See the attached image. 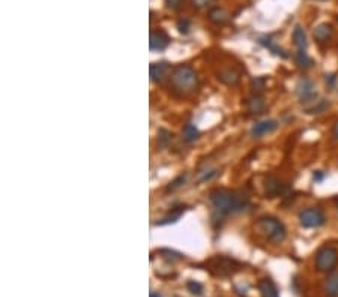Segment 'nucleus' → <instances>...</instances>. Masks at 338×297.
Listing matches in <instances>:
<instances>
[{
  "instance_id": "nucleus-29",
  "label": "nucleus",
  "mask_w": 338,
  "mask_h": 297,
  "mask_svg": "<svg viewBox=\"0 0 338 297\" xmlns=\"http://www.w3.org/2000/svg\"><path fill=\"white\" fill-rule=\"evenodd\" d=\"M187 287H188V290H190L193 294L200 296V294L203 293V285H202V284H198V282H195V281H188Z\"/></svg>"
},
{
  "instance_id": "nucleus-14",
  "label": "nucleus",
  "mask_w": 338,
  "mask_h": 297,
  "mask_svg": "<svg viewBox=\"0 0 338 297\" xmlns=\"http://www.w3.org/2000/svg\"><path fill=\"white\" fill-rule=\"evenodd\" d=\"M218 80L225 86H236L241 80V75L235 69H224L218 74Z\"/></svg>"
},
{
  "instance_id": "nucleus-35",
  "label": "nucleus",
  "mask_w": 338,
  "mask_h": 297,
  "mask_svg": "<svg viewBox=\"0 0 338 297\" xmlns=\"http://www.w3.org/2000/svg\"><path fill=\"white\" fill-rule=\"evenodd\" d=\"M334 89H337V92H338V75H335V83H334Z\"/></svg>"
},
{
  "instance_id": "nucleus-32",
  "label": "nucleus",
  "mask_w": 338,
  "mask_h": 297,
  "mask_svg": "<svg viewBox=\"0 0 338 297\" xmlns=\"http://www.w3.org/2000/svg\"><path fill=\"white\" fill-rule=\"evenodd\" d=\"M213 2H215V0H193V5H194L195 8H208V6H210Z\"/></svg>"
},
{
  "instance_id": "nucleus-5",
  "label": "nucleus",
  "mask_w": 338,
  "mask_h": 297,
  "mask_svg": "<svg viewBox=\"0 0 338 297\" xmlns=\"http://www.w3.org/2000/svg\"><path fill=\"white\" fill-rule=\"evenodd\" d=\"M338 263V251L334 246H322L316 254V269L319 272H332Z\"/></svg>"
},
{
  "instance_id": "nucleus-37",
  "label": "nucleus",
  "mask_w": 338,
  "mask_h": 297,
  "mask_svg": "<svg viewBox=\"0 0 338 297\" xmlns=\"http://www.w3.org/2000/svg\"><path fill=\"white\" fill-rule=\"evenodd\" d=\"M337 204H338V201H337Z\"/></svg>"
},
{
  "instance_id": "nucleus-9",
  "label": "nucleus",
  "mask_w": 338,
  "mask_h": 297,
  "mask_svg": "<svg viewBox=\"0 0 338 297\" xmlns=\"http://www.w3.org/2000/svg\"><path fill=\"white\" fill-rule=\"evenodd\" d=\"M168 44H170V38L164 32V30H153L150 33L149 39V48L152 51H162L165 50Z\"/></svg>"
},
{
  "instance_id": "nucleus-6",
  "label": "nucleus",
  "mask_w": 338,
  "mask_h": 297,
  "mask_svg": "<svg viewBox=\"0 0 338 297\" xmlns=\"http://www.w3.org/2000/svg\"><path fill=\"white\" fill-rule=\"evenodd\" d=\"M325 215L317 207H306L299 212V222L305 228H317L325 224Z\"/></svg>"
},
{
  "instance_id": "nucleus-22",
  "label": "nucleus",
  "mask_w": 338,
  "mask_h": 297,
  "mask_svg": "<svg viewBox=\"0 0 338 297\" xmlns=\"http://www.w3.org/2000/svg\"><path fill=\"white\" fill-rule=\"evenodd\" d=\"M260 42H262V44L266 47V48H269V50H271V51H272L275 56H281L283 59H287V54H286V51H284V50H281L278 45H275V42H274L272 39H269V38H265V39H262Z\"/></svg>"
},
{
  "instance_id": "nucleus-27",
  "label": "nucleus",
  "mask_w": 338,
  "mask_h": 297,
  "mask_svg": "<svg viewBox=\"0 0 338 297\" xmlns=\"http://www.w3.org/2000/svg\"><path fill=\"white\" fill-rule=\"evenodd\" d=\"M187 174H180V176H177L173 182H170V185L167 186V191H176V189H179V188L182 186V185H185V182H187Z\"/></svg>"
},
{
  "instance_id": "nucleus-11",
  "label": "nucleus",
  "mask_w": 338,
  "mask_h": 297,
  "mask_svg": "<svg viewBox=\"0 0 338 297\" xmlns=\"http://www.w3.org/2000/svg\"><path fill=\"white\" fill-rule=\"evenodd\" d=\"M276 128H278V122L276 120H262L256 123L251 128V137L253 138H262L271 132H274Z\"/></svg>"
},
{
  "instance_id": "nucleus-10",
  "label": "nucleus",
  "mask_w": 338,
  "mask_h": 297,
  "mask_svg": "<svg viewBox=\"0 0 338 297\" xmlns=\"http://www.w3.org/2000/svg\"><path fill=\"white\" fill-rule=\"evenodd\" d=\"M170 71H172L170 63H167V62H155V63H152L149 68L150 80L155 81V83H161L165 80V77L168 75Z\"/></svg>"
},
{
  "instance_id": "nucleus-4",
  "label": "nucleus",
  "mask_w": 338,
  "mask_h": 297,
  "mask_svg": "<svg viewBox=\"0 0 338 297\" xmlns=\"http://www.w3.org/2000/svg\"><path fill=\"white\" fill-rule=\"evenodd\" d=\"M256 228H257V231L262 233L268 240H271L274 243H281L287 236V230H286L284 224L274 216L258 218Z\"/></svg>"
},
{
  "instance_id": "nucleus-1",
  "label": "nucleus",
  "mask_w": 338,
  "mask_h": 297,
  "mask_svg": "<svg viewBox=\"0 0 338 297\" xmlns=\"http://www.w3.org/2000/svg\"><path fill=\"white\" fill-rule=\"evenodd\" d=\"M212 206L221 215L245 212L250 207V198L243 191L213 189L209 195Z\"/></svg>"
},
{
  "instance_id": "nucleus-8",
  "label": "nucleus",
  "mask_w": 338,
  "mask_h": 297,
  "mask_svg": "<svg viewBox=\"0 0 338 297\" xmlns=\"http://www.w3.org/2000/svg\"><path fill=\"white\" fill-rule=\"evenodd\" d=\"M287 191V185L280 180L275 176H268L265 179V194L272 198V197H278V195H284V192Z\"/></svg>"
},
{
  "instance_id": "nucleus-3",
  "label": "nucleus",
  "mask_w": 338,
  "mask_h": 297,
  "mask_svg": "<svg viewBox=\"0 0 338 297\" xmlns=\"http://www.w3.org/2000/svg\"><path fill=\"white\" fill-rule=\"evenodd\" d=\"M203 267L212 275L217 278H230L235 273H238L242 269V264L236 261L232 257H225V255H215L205 261Z\"/></svg>"
},
{
  "instance_id": "nucleus-30",
  "label": "nucleus",
  "mask_w": 338,
  "mask_h": 297,
  "mask_svg": "<svg viewBox=\"0 0 338 297\" xmlns=\"http://www.w3.org/2000/svg\"><path fill=\"white\" fill-rule=\"evenodd\" d=\"M183 3H185V0H165V6L167 9H172V11H179Z\"/></svg>"
},
{
  "instance_id": "nucleus-33",
  "label": "nucleus",
  "mask_w": 338,
  "mask_h": 297,
  "mask_svg": "<svg viewBox=\"0 0 338 297\" xmlns=\"http://www.w3.org/2000/svg\"><path fill=\"white\" fill-rule=\"evenodd\" d=\"M323 177H325V174L322 173V171H317V173H314V180H316V182H320Z\"/></svg>"
},
{
  "instance_id": "nucleus-23",
  "label": "nucleus",
  "mask_w": 338,
  "mask_h": 297,
  "mask_svg": "<svg viewBox=\"0 0 338 297\" xmlns=\"http://www.w3.org/2000/svg\"><path fill=\"white\" fill-rule=\"evenodd\" d=\"M266 87V78L265 77H256L251 80V89L254 92V95H260Z\"/></svg>"
},
{
  "instance_id": "nucleus-20",
  "label": "nucleus",
  "mask_w": 338,
  "mask_h": 297,
  "mask_svg": "<svg viewBox=\"0 0 338 297\" xmlns=\"http://www.w3.org/2000/svg\"><path fill=\"white\" fill-rule=\"evenodd\" d=\"M182 134H183V140H185L187 143L195 141V140L198 138V135H200V132H198L197 126H195V125H193V123H188L187 126L183 128Z\"/></svg>"
},
{
  "instance_id": "nucleus-7",
  "label": "nucleus",
  "mask_w": 338,
  "mask_h": 297,
  "mask_svg": "<svg viewBox=\"0 0 338 297\" xmlns=\"http://www.w3.org/2000/svg\"><path fill=\"white\" fill-rule=\"evenodd\" d=\"M296 95L301 99L302 104H310L314 102L317 98V90H316V84L308 80V78H301L296 84Z\"/></svg>"
},
{
  "instance_id": "nucleus-12",
  "label": "nucleus",
  "mask_w": 338,
  "mask_h": 297,
  "mask_svg": "<svg viewBox=\"0 0 338 297\" xmlns=\"http://www.w3.org/2000/svg\"><path fill=\"white\" fill-rule=\"evenodd\" d=\"M332 33H334V29H332V26L328 24V23H322V24L316 26L314 30H313L314 39H316L317 42H320V44L329 41L331 36H332Z\"/></svg>"
},
{
  "instance_id": "nucleus-18",
  "label": "nucleus",
  "mask_w": 338,
  "mask_h": 297,
  "mask_svg": "<svg viewBox=\"0 0 338 297\" xmlns=\"http://www.w3.org/2000/svg\"><path fill=\"white\" fill-rule=\"evenodd\" d=\"M293 41H295V45L298 47V50H301V51H305L306 47H308V41H306L305 30H304L301 26H296V27H295Z\"/></svg>"
},
{
  "instance_id": "nucleus-31",
  "label": "nucleus",
  "mask_w": 338,
  "mask_h": 297,
  "mask_svg": "<svg viewBox=\"0 0 338 297\" xmlns=\"http://www.w3.org/2000/svg\"><path fill=\"white\" fill-rule=\"evenodd\" d=\"M177 29H179L180 33H188L190 29H191V23H190L187 18L179 20V21H177Z\"/></svg>"
},
{
  "instance_id": "nucleus-2",
  "label": "nucleus",
  "mask_w": 338,
  "mask_h": 297,
  "mask_svg": "<svg viewBox=\"0 0 338 297\" xmlns=\"http://www.w3.org/2000/svg\"><path fill=\"white\" fill-rule=\"evenodd\" d=\"M170 84L175 92L187 96L194 93L198 87V77L195 71L187 65H177L170 74Z\"/></svg>"
},
{
  "instance_id": "nucleus-26",
  "label": "nucleus",
  "mask_w": 338,
  "mask_h": 297,
  "mask_svg": "<svg viewBox=\"0 0 338 297\" xmlns=\"http://www.w3.org/2000/svg\"><path fill=\"white\" fill-rule=\"evenodd\" d=\"M182 213H183V207H180L179 210H176L173 215H170V216H167V218H164V219H161L160 222H157V225H167V224H173V222H176L179 218L182 216Z\"/></svg>"
},
{
  "instance_id": "nucleus-36",
  "label": "nucleus",
  "mask_w": 338,
  "mask_h": 297,
  "mask_svg": "<svg viewBox=\"0 0 338 297\" xmlns=\"http://www.w3.org/2000/svg\"><path fill=\"white\" fill-rule=\"evenodd\" d=\"M150 297H161V296H160V294H155V293L152 291V293H150Z\"/></svg>"
},
{
  "instance_id": "nucleus-24",
  "label": "nucleus",
  "mask_w": 338,
  "mask_h": 297,
  "mask_svg": "<svg viewBox=\"0 0 338 297\" xmlns=\"http://www.w3.org/2000/svg\"><path fill=\"white\" fill-rule=\"evenodd\" d=\"M158 252L162 255L164 260L170 261V263H176V261H180L183 258L182 254H179L176 251H172V249H161V251H158Z\"/></svg>"
},
{
  "instance_id": "nucleus-19",
  "label": "nucleus",
  "mask_w": 338,
  "mask_h": 297,
  "mask_svg": "<svg viewBox=\"0 0 338 297\" xmlns=\"http://www.w3.org/2000/svg\"><path fill=\"white\" fill-rule=\"evenodd\" d=\"M295 60H296L298 66H299V68H302V69H310V68H313V65H314L313 59H311L308 54H306L305 51H301V50L296 53Z\"/></svg>"
},
{
  "instance_id": "nucleus-28",
  "label": "nucleus",
  "mask_w": 338,
  "mask_h": 297,
  "mask_svg": "<svg viewBox=\"0 0 338 297\" xmlns=\"http://www.w3.org/2000/svg\"><path fill=\"white\" fill-rule=\"evenodd\" d=\"M220 174L218 170H209V171H203V173H198V182H209L213 177H217Z\"/></svg>"
},
{
  "instance_id": "nucleus-13",
  "label": "nucleus",
  "mask_w": 338,
  "mask_h": 297,
  "mask_svg": "<svg viewBox=\"0 0 338 297\" xmlns=\"http://www.w3.org/2000/svg\"><path fill=\"white\" fill-rule=\"evenodd\" d=\"M325 294L328 297H338V272H331L325 281Z\"/></svg>"
},
{
  "instance_id": "nucleus-17",
  "label": "nucleus",
  "mask_w": 338,
  "mask_h": 297,
  "mask_svg": "<svg viewBox=\"0 0 338 297\" xmlns=\"http://www.w3.org/2000/svg\"><path fill=\"white\" fill-rule=\"evenodd\" d=\"M247 110L251 114H260L265 110V99L260 95H253L247 101Z\"/></svg>"
},
{
  "instance_id": "nucleus-16",
  "label": "nucleus",
  "mask_w": 338,
  "mask_h": 297,
  "mask_svg": "<svg viewBox=\"0 0 338 297\" xmlns=\"http://www.w3.org/2000/svg\"><path fill=\"white\" fill-rule=\"evenodd\" d=\"M258 291L262 297H280L278 290H276L275 284L271 279H262L258 282Z\"/></svg>"
},
{
  "instance_id": "nucleus-21",
  "label": "nucleus",
  "mask_w": 338,
  "mask_h": 297,
  "mask_svg": "<svg viewBox=\"0 0 338 297\" xmlns=\"http://www.w3.org/2000/svg\"><path fill=\"white\" fill-rule=\"evenodd\" d=\"M329 102L326 99H320V101H316V104H313L311 107L306 108V113L308 114H320V113H323L326 111L328 108H329Z\"/></svg>"
},
{
  "instance_id": "nucleus-34",
  "label": "nucleus",
  "mask_w": 338,
  "mask_h": 297,
  "mask_svg": "<svg viewBox=\"0 0 338 297\" xmlns=\"http://www.w3.org/2000/svg\"><path fill=\"white\" fill-rule=\"evenodd\" d=\"M334 137L338 140V122H337V125H335V128H334Z\"/></svg>"
},
{
  "instance_id": "nucleus-15",
  "label": "nucleus",
  "mask_w": 338,
  "mask_h": 297,
  "mask_svg": "<svg viewBox=\"0 0 338 297\" xmlns=\"http://www.w3.org/2000/svg\"><path fill=\"white\" fill-rule=\"evenodd\" d=\"M209 20L212 23H215V24L223 26V24H225L230 20V15H228V12L225 9L217 6V8H212L209 11Z\"/></svg>"
},
{
  "instance_id": "nucleus-25",
  "label": "nucleus",
  "mask_w": 338,
  "mask_h": 297,
  "mask_svg": "<svg viewBox=\"0 0 338 297\" xmlns=\"http://www.w3.org/2000/svg\"><path fill=\"white\" fill-rule=\"evenodd\" d=\"M170 140H172V134L168 132L167 129H160L158 131V147L165 149L170 144Z\"/></svg>"
}]
</instances>
